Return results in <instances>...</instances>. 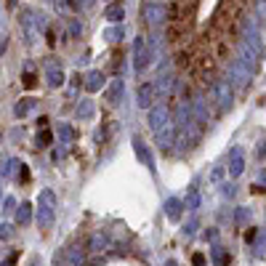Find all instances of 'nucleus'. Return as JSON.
Instances as JSON below:
<instances>
[{
	"instance_id": "nucleus-1",
	"label": "nucleus",
	"mask_w": 266,
	"mask_h": 266,
	"mask_svg": "<svg viewBox=\"0 0 266 266\" xmlns=\"http://www.w3.org/2000/svg\"><path fill=\"white\" fill-rule=\"evenodd\" d=\"M37 221H40V226H51V221H53V195H51V192H43L40 195Z\"/></svg>"
},
{
	"instance_id": "nucleus-3",
	"label": "nucleus",
	"mask_w": 266,
	"mask_h": 266,
	"mask_svg": "<svg viewBox=\"0 0 266 266\" xmlns=\"http://www.w3.org/2000/svg\"><path fill=\"white\" fill-rule=\"evenodd\" d=\"M0 195H3V189H0Z\"/></svg>"
},
{
	"instance_id": "nucleus-2",
	"label": "nucleus",
	"mask_w": 266,
	"mask_h": 266,
	"mask_svg": "<svg viewBox=\"0 0 266 266\" xmlns=\"http://www.w3.org/2000/svg\"><path fill=\"white\" fill-rule=\"evenodd\" d=\"M30 216H32V205H21L16 218H19V224H27V221H30Z\"/></svg>"
}]
</instances>
